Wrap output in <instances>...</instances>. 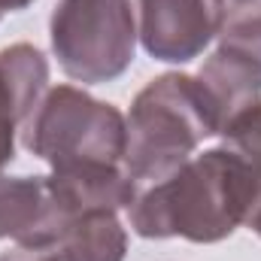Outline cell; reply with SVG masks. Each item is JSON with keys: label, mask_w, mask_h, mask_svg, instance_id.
<instances>
[{"label": "cell", "mask_w": 261, "mask_h": 261, "mask_svg": "<svg viewBox=\"0 0 261 261\" xmlns=\"http://www.w3.org/2000/svg\"><path fill=\"white\" fill-rule=\"evenodd\" d=\"M21 143L49 167L82 161L122 164L128 125L116 103L97 100L79 85H52L28 116Z\"/></svg>", "instance_id": "obj_3"}, {"label": "cell", "mask_w": 261, "mask_h": 261, "mask_svg": "<svg viewBox=\"0 0 261 261\" xmlns=\"http://www.w3.org/2000/svg\"><path fill=\"white\" fill-rule=\"evenodd\" d=\"M216 40H219V46L237 49V52L261 61V0L228 3Z\"/></svg>", "instance_id": "obj_12"}, {"label": "cell", "mask_w": 261, "mask_h": 261, "mask_svg": "<svg viewBox=\"0 0 261 261\" xmlns=\"http://www.w3.org/2000/svg\"><path fill=\"white\" fill-rule=\"evenodd\" d=\"M219 137L249 170V179L255 186V200H252V210L246 216V228L261 237V103L234 116L219 130Z\"/></svg>", "instance_id": "obj_11"}, {"label": "cell", "mask_w": 261, "mask_h": 261, "mask_svg": "<svg viewBox=\"0 0 261 261\" xmlns=\"http://www.w3.org/2000/svg\"><path fill=\"white\" fill-rule=\"evenodd\" d=\"M252 200L255 186L246 164L228 146H219L192 155L179 170L137 192L128 222L143 240L222 243L246 225Z\"/></svg>", "instance_id": "obj_1"}, {"label": "cell", "mask_w": 261, "mask_h": 261, "mask_svg": "<svg viewBox=\"0 0 261 261\" xmlns=\"http://www.w3.org/2000/svg\"><path fill=\"white\" fill-rule=\"evenodd\" d=\"M49 61L31 43L0 49V170L15 158V130L46 94Z\"/></svg>", "instance_id": "obj_7"}, {"label": "cell", "mask_w": 261, "mask_h": 261, "mask_svg": "<svg viewBox=\"0 0 261 261\" xmlns=\"http://www.w3.org/2000/svg\"><path fill=\"white\" fill-rule=\"evenodd\" d=\"M225 0H137V40L155 61L189 64L219 37Z\"/></svg>", "instance_id": "obj_5"}, {"label": "cell", "mask_w": 261, "mask_h": 261, "mask_svg": "<svg viewBox=\"0 0 261 261\" xmlns=\"http://www.w3.org/2000/svg\"><path fill=\"white\" fill-rule=\"evenodd\" d=\"M40 231L58 234L70 261H125L128 255V231L113 210H88L55 219Z\"/></svg>", "instance_id": "obj_9"}, {"label": "cell", "mask_w": 261, "mask_h": 261, "mask_svg": "<svg viewBox=\"0 0 261 261\" xmlns=\"http://www.w3.org/2000/svg\"><path fill=\"white\" fill-rule=\"evenodd\" d=\"M195 76L216 110L219 130L243 110L261 103V61H255L252 55L219 46Z\"/></svg>", "instance_id": "obj_8"}, {"label": "cell", "mask_w": 261, "mask_h": 261, "mask_svg": "<svg viewBox=\"0 0 261 261\" xmlns=\"http://www.w3.org/2000/svg\"><path fill=\"white\" fill-rule=\"evenodd\" d=\"M34 0H0V15L6 12H18V9H28Z\"/></svg>", "instance_id": "obj_14"}, {"label": "cell", "mask_w": 261, "mask_h": 261, "mask_svg": "<svg viewBox=\"0 0 261 261\" xmlns=\"http://www.w3.org/2000/svg\"><path fill=\"white\" fill-rule=\"evenodd\" d=\"M49 40L58 67L73 82H113L134 64V6L130 0H58L49 21Z\"/></svg>", "instance_id": "obj_4"}, {"label": "cell", "mask_w": 261, "mask_h": 261, "mask_svg": "<svg viewBox=\"0 0 261 261\" xmlns=\"http://www.w3.org/2000/svg\"><path fill=\"white\" fill-rule=\"evenodd\" d=\"M228 3H246V0H225V6H228Z\"/></svg>", "instance_id": "obj_15"}, {"label": "cell", "mask_w": 261, "mask_h": 261, "mask_svg": "<svg viewBox=\"0 0 261 261\" xmlns=\"http://www.w3.org/2000/svg\"><path fill=\"white\" fill-rule=\"evenodd\" d=\"M49 213L46 176L0 173V240H21L34 234Z\"/></svg>", "instance_id": "obj_10"}, {"label": "cell", "mask_w": 261, "mask_h": 261, "mask_svg": "<svg viewBox=\"0 0 261 261\" xmlns=\"http://www.w3.org/2000/svg\"><path fill=\"white\" fill-rule=\"evenodd\" d=\"M137 192H140V182L130 179V173L122 164L82 161V164L52 167V173L46 176V197H49L46 222L88 213V210L128 213Z\"/></svg>", "instance_id": "obj_6"}, {"label": "cell", "mask_w": 261, "mask_h": 261, "mask_svg": "<svg viewBox=\"0 0 261 261\" xmlns=\"http://www.w3.org/2000/svg\"><path fill=\"white\" fill-rule=\"evenodd\" d=\"M0 261H70L64 243L52 231H34L15 240L12 249L0 252Z\"/></svg>", "instance_id": "obj_13"}, {"label": "cell", "mask_w": 261, "mask_h": 261, "mask_svg": "<svg viewBox=\"0 0 261 261\" xmlns=\"http://www.w3.org/2000/svg\"><path fill=\"white\" fill-rule=\"evenodd\" d=\"M128 143L122 167L137 182H158L179 170L195 149L219 134L216 110L189 73H161L130 100L125 116Z\"/></svg>", "instance_id": "obj_2"}, {"label": "cell", "mask_w": 261, "mask_h": 261, "mask_svg": "<svg viewBox=\"0 0 261 261\" xmlns=\"http://www.w3.org/2000/svg\"><path fill=\"white\" fill-rule=\"evenodd\" d=\"M0 18H3V15H0Z\"/></svg>", "instance_id": "obj_16"}]
</instances>
